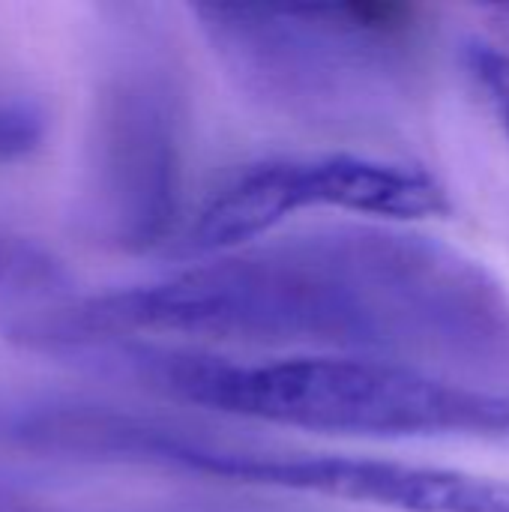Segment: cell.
<instances>
[{"label": "cell", "mask_w": 509, "mask_h": 512, "mask_svg": "<svg viewBox=\"0 0 509 512\" xmlns=\"http://www.w3.org/2000/svg\"><path fill=\"white\" fill-rule=\"evenodd\" d=\"M45 345L138 339L294 348L509 372V291L465 252L390 225L258 240L12 324Z\"/></svg>", "instance_id": "cell-1"}, {"label": "cell", "mask_w": 509, "mask_h": 512, "mask_svg": "<svg viewBox=\"0 0 509 512\" xmlns=\"http://www.w3.org/2000/svg\"><path fill=\"white\" fill-rule=\"evenodd\" d=\"M162 396L261 426L345 438H480L509 444V393L354 354L228 357L114 345Z\"/></svg>", "instance_id": "cell-2"}, {"label": "cell", "mask_w": 509, "mask_h": 512, "mask_svg": "<svg viewBox=\"0 0 509 512\" xmlns=\"http://www.w3.org/2000/svg\"><path fill=\"white\" fill-rule=\"evenodd\" d=\"M96 72L78 222L114 252L162 246L183 210L189 93L171 36L150 6H111Z\"/></svg>", "instance_id": "cell-3"}, {"label": "cell", "mask_w": 509, "mask_h": 512, "mask_svg": "<svg viewBox=\"0 0 509 512\" xmlns=\"http://www.w3.org/2000/svg\"><path fill=\"white\" fill-rule=\"evenodd\" d=\"M192 12L246 93L303 117L345 111L384 69V45L405 21L399 6L201 3Z\"/></svg>", "instance_id": "cell-4"}, {"label": "cell", "mask_w": 509, "mask_h": 512, "mask_svg": "<svg viewBox=\"0 0 509 512\" xmlns=\"http://www.w3.org/2000/svg\"><path fill=\"white\" fill-rule=\"evenodd\" d=\"M309 210H342L387 222L441 219L447 189L423 168L360 153H282L231 171L201 204L186 249L198 258L270 237Z\"/></svg>", "instance_id": "cell-5"}, {"label": "cell", "mask_w": 509, "mask_h": 512, "mask_svg": "<svg viewBox=\"0 0 509 512\" xmlns=\"http://www.w3.org/2000/svg\"><path fill=\"white\" fill-rule=\"evenodd\" d=\"M291 492L396 512H509L507 480L342 453H297Z\"/></svg>", "instance_id": "cell-6"}, {"label": "cell", "mask_w": 509, "mask_h": 512, "mask_svg": "<svg viewBox=\"0 0 509 512\" xmlns=\"http://www.w3.org/2000/svg\"><path fill=\"white\" fill-rule=\"evenodd\" d=\"M66 285L69 276L54 252L27 234L0 225V315L9 312L21 321L33 312L57 306Z\"/></svg>", "instance_id": "cell-7"}, {"label": "cell", "mask_w": 509, "mask_h": 512, "mask_svg": "<svg viewBox=\"0 0 509 512\" xmlns=\"http://www.w3.org/2000/svg\"><path fill=\"white\" fill-rule=\"evenodd\" d=\"M462 66L509 135V51L489 42H468L462 45Z\"/></svg>", "instance_id": "cell-8"}, {"label": "cell", "mask_w": 509, "mask_h": 512, "mask_svg": "<svg viewBox=\"0 0 509 512\" xmlns=\"http://www.w3.org/2000/svg\"><path fill=\"white\" fill-rule=\"evenodd\" d=\"M45 138V111L24 99L0 93V162L33 153Z\"/></svg>", "instance_id": "cell-9"}]
</instances>
